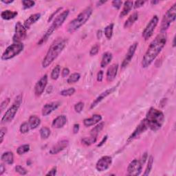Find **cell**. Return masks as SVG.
<instances>
[{
	"mask_svg": "<svg viewBox=\"0 0 176 176\" xmlns=\"http://www.w3.org/2000/svg\"><path fill=\"white\" fill-rule=\"evenodd\" d=\"M68 145H69V141L67 140H63L61 141H59L56 144V145H54L53 147L50 149L49 153L52 155H55L59 154V152L62 151L63 150L67 148Z\"/></svg>",
	"mask_w": 176,
	"mask_h": 176,
	"instance_id": "cell-17",
	"label": "cell"
},
{
	"mask_svg": "<svg viewBox=\"0 0 176 176\" xmlns=\"http://www.w3.org/2000/svg\"><path fill=\"white\" fill-rule=\"evenodd\" d=\"M101 35H102V32H101V30H99V31H98V33H97V37H98V39H99L101 37Z\"/></svg>",
	"mask_w": 176,
	"mask_h": 176,
	"instance_id": "cell-56",
	"label": "cell"
},
{
	"mask_svg": "<svg viewBox=\"0 0 176 176\" xmlns=\"http://www.w3.org/2000/svg\"><path fill=\"white\" fill-rule=\"evenodd\" d=\"M112 58L113 56L111 52H107L105 53H104L103 55H102L101 63H100V67L102 68H105L111 62V60H112Z\"/></svg>",
	"mask_w": 176,
	"mask_h": 176,
	"instance_id": "cell-26",
	"label": "cell"
},
{
	"mask_svg": "<svg viewBox=\"0 0 176 176\" xmlns=\"http://www.w3.org/2000/svg\"><path fill=\"white\" fill-rule=\"evenodd\" d=\"M22 4L24 9H29L35 6V1H30V0H23Z\"/></svg>",
	"mask_w": 176,
	"mask_h": 176,
	"instance_id": "cell-37",
	"label": "cell"
},
{
	"mask_svg": "<svg viewBox=\"0 0 176 176\" xmlns=\"http://www.w3.org/2000/svg\"><path fill=\"white\" fill-rule=\"evenodd\" d=\"M84 108V103L83 102H79L74 105V110L77 113H81Z\"/></svg>",
	"mask_w": 176,
	"mask_h": 176,
	"instance_id": "cell-42",
	"label": "cell"
},
{
	"mask_svg": "<svg viewBox=\"0 0 176 176\" xmlns=\"http://www.w3.org/2000/svg\"><path fill=\"white\" fill-rule=\"evenodd\" d=\"M75 89L74 88H70L68 89H66V90H64L61 91L60 92V94L63 97H70V96H72L75 93Z\"/></svg>",
	"mask_w": 176,
	"mask_h": 176,
	"instance_id": "cell-36",
	"label": "cell"
},
{
	"mask_svg": "<svg viewBox=\"0 0 176 176\" xmlns=\"http://www.w3.org/2000/svg\"><path fill=\"white\" fill-rule=\"evenodd\" d=\"M13 1H13V0H12V1H11V0H10V1H4V0H2V1H1L2 3H4V4H11V3H13Z\"/></svg>",
	"mask_w": 176,
	"mask_h": 176,
	"instance_id": "cell-55",
	"label": "cell"
},
{
	"mask_svg": "<svg viewBox=\"0 0 176 176\" xmlns=\"http://www.w3.org/2000/svg\"><path fill=\"white\" fill-rule=\"evenodd\" d=\"M176 17V2L166 11L163 19L162 20L160 26L161 33H166V31L170 27L171 24L175 22Z\"/></svg>",
	"mask_w": 176,
	"mask_h": 176,
	"instance_id": "cell-8",
	"label": "cell"
},
{
	"mask_svg": "<svg viewBox=\"0 0 176 176\" xmlns=\"http://www.w3.org/2000/svg\"><path fill=\"white\" fill-rule=\"evenodd\" d=\"M99 44H97H97L93 45L92 48H91L90 54L91 56H95L99 53Z\"/></svg>",
	"mask_w": 176,
	"mask_h": 176,
	"instance_id": "cell-41",
	"label": "cell"
},
{
	"mask_svg": "<svg viewBox=\"0 0 176 176\" xmlns=\"http://www.w3.org/2000/svg\"><path fill=\"white\" fill-rule=\"evenodd\" d=\"M166 40H167V35L166 33H160L156 36V37L150 43L143 57L142 61V67L147 68L154 62L155 58L165 46Z\"/></svg>",
	"mask_w": 176,
	"mask_h": 176,
	"instance_id": "cell-1",
	"label": "cell"
},
{
	"mask_svg": "<svg viewBox=\"0 0 176 176\" xmlns=\"http://www.w3.org/2000/svg\"><path fill=\"white\" fill-rule=\"evenodd\" d=\"M153 164H154V157H153L152 155H151V156L149 157V159H148L147 167H146L145 173H143L144 175H149V173L151 172V171L152 167H153Z\"/></svg>",
	"mask_w": 176,
	"mask_h": 176,
	"instance_id": "cell-33",
	"label": "cell"
},
{
	"mask_svg": "<svg viewBox=\"0 0 176 176\" xmlns=\"http://www.w3.org/2000/svg\"><path fill=\"white\" fill-rule=\"evenodd\" d=\"M40 18H41L40 13H36V14H33L30 15L28 19L24 22V27L26 29H29L30 28L32 25L37 22Z\"/></svg>",
	"mask_w": 176,
	"mask_h": 176,
	"instance_id": "cell-22",
	"label": "cell"
},
{
	"mask_svg": "<svg viewBox=\"0 0 176 176\" xmlns=\"http://www.w3.org/2000/svg\"><path fill=\"white\" fill-rule=\"evenodd\" d=\"M28 123L30 125V129H35L40 125L41 120H40V118L38 117V116L33 115V116H31L29 118Z\"/></svg>",
	"mask_w": 176,
	"mask_h": 176,
	"instance_id": "cell-27",
	"label": "cell"
},
{
	"mask_svg": "<svg viewBox=\"0 0 176 176\" xmlns=\"http://www.w3.org/2000/svg\"><path fill=\"white\" fill-rule=\"evenodd\" d=\"M107 136H104V138H102V140L100 141V143L99 144V145H98L97 146L98 147H101V146H102L104 145L105 143H106V141H107Z\"/></svg>",
	"mask_w": 176,
	"mask_h": 176,
	"instance_id": "cell-52",
	"label": "cell"
},
{
	"mask_svg": "<svg viewBox=\"0 0 176 176\" xmlns=\"http://www.w3.org/2000/svg\"><path fill=\"white\" fill-rule=\"evenodd\" d=\"M6 132H7V129L6 127H1L0 129V143H2L4 140V136H5Z\"/></svg>",
	"mask_w": 176,
	"mask_h": 176,
	"instance_id": "cell-43",
	"label": "cell"
},
{
	"mask_svg": "<svg viewBox=\"0 0 176 176\" xmlns=\"http://www.w3.org/2000/svg\"><path fill=\"white\" fill-rule=\"evenodd\" d=\"M69 13H70L69 10H65L63 11V12L61 13L59 16H57V17L55 18V19L54 20L52 24L50 26L48 30L46 31V33L44 34V35L43 36V37L41 39L39 42H38V45H42V43H45L48 39V38L51 36L52 34L56 30L59 28L61 26H62L64 22L65 21L66 19H67Z\"/></svg>",
	"mask_w": 176,
	"mask_h": 176,
	"instance_id": "cell-5",
	"label": "cell"
},
{
	"mask_svg": "<svg viewBox=\"0 0 176 176\" xmlns=\"http://www.w3.org/2000/svg\"><path fill=\"white\" fill-rule=\"evenodd\" d=\"M80 78H81V74L79 73H73L68 77L67 81L69 84L75 83L79 81Z\"/></svg>",
	"mask_w": 176,
	"mask_h": 176,
	"instance_id": "cell-34",
	"label": "cell"
},
{
	"mask_svg": "<svg viewBox=\"0 0 176 176\" xmlns=\"http://www.w3.org/2000/svg\"><path fill=\"white\" fill-rule=\"evenodd\" d=\"M159 19L157 15H154L152 17V19L150 20V22L148 23V24L146 26V28L143 32V37L145 39V40H148L151 36L153 35L154 32L156 28L157 24H158Z\"/></svg>",
	"mask_w": 176,
	"mask_h": 176,
	"instance_id": "cell-9",
	"label": "cell"
},
{
	"mask_svg": "<svg viewBox=\"0 0 176 176\" xmlns=\"http://www.w3.org/2000/svg\"><path fill=\"white\" fill-rule=\"evenodd\" d=\"M122 4H123L122 1H112V6L114 8L117 9V10H119L121 7V6H122Z\"/></svg>",
	"mask_w": 176,
	"mask_h": 176,
	"instance_id": "cell-45",
	"label": "cell"
},
{
	"mask_svg": "<svg viewBox=\"0 0 176 176\" xmlns=\"http://www.w3.org/2000/svg\"><path fill=\"white\" fill-rule=\"evenodd\" d=\"M118 64H113L111 65L110 67L108 68L107 72V81L109 82L113 81L117 75L118 73Z\"/></svg>",
	"mask_w": 176,
	"mask_h": 176,
	"instance_id": "cell-20",
	"label": "cell"
},
{
	"mask_svg": "<svg viewBox=\"0 0 176 176\" xmlns=\"http://www.w3.org/2000/svg\"><path fill=\"white\" fill-rule=\"evenodd\" d=\"M138 43L135 42L129 47V48L127 51V53L126 54V56H125L124 60H123L122 63V65H121V68H122L123 69V68H126L127 66L129 65V63L131 62L132 58L134 57L135 52H136V51L137 47H138Z\"/></svg>",
	"mask_w": 176,
	"mask_h": 176,
	"instance_id": "cell-15",
	"label": "cell"
},
{
	"mask_svg": "<svg viewBox=\"0 0 176 176\" xmlns=\"http://www.w3.org/2000/svg\"><path fill=\"white\" fill-rule=\"evenodd\" d=\"M9 102H10V99H6L4 100L3 102H1V105H0V108H1V111H3L4 109H5L6 107L8 106V105L9 104Z\"/></svg>",
	"mask_w": 176,
	"mask_h": 176,
	"instance_id": "cell-44",
	"label": "cell"
},
{
	"mask_svg": "<svg viewBox=\"0 0 176 176\" xmlns=\"http://www.w3.org/2000/svg\"><path fill=\"white\" fill-rule=\"evenodd\" d=\"M48 84V75L45 74L37 81L35 86V94L36 97H40L44 92Z\"/></svg>",
	"mask_w": 176,
	"mask_h": 176,
	"instance_id": "cell-14",
	"label": "cell"
},
{
	"mask_svg": "<svg viewBox=\"0 0 176 176\" xmlns=\"http://www.w3.org/2000/svg\"><path fill=\"white\" fill-rule=\"evenodd\" d=\"M61 106V102L59 101L50 102L44 105L42 108V115L43 116H47L51 114L52 111L56 110Z\"/></svg>",
	"mask_w": 176,
	"mask_h": 176,
	"instance_id": "cell-16",
	"label": "cell"
},
{
	"mask_svg": "<svg viewBox=\"0 0 176 176\" xmlns=\"http://www.w3.org/2000/svg\"><path fill=\"white\" fill-rule=\"evenodd\" d=\"M116 88H117V86H115V87H113V88H111L110 89H108V90H107L106 91H105L102 93L100 94L98 97L97 99H96L94 100L92 104H91V106H90V109H93L94 108V107L97 105L99 103L102 101V100L105 99L106 97H108L110 94H111L114 91L116 90Z\"/></svg>",
	"mask_w": 176,
	"mask_h": 176,
	"instance_id": "cell-18",
	"label": "cell"
},
{
	"mask_svg": "<svg viewBox=\"0 0 176 176\" xmlns=\"http://www.w3.org/2000/svg\"><path fill=\"white\" fill-rule=\"evenodd\" d=\"M93 10L91 7H88L80 14L71 21L67 26V31L69 33H73L79 30L82 26L85 24L90 19L92 14Z\"/></svg>",
	"mask_w": 176,
	"mask_h": 176,
	"instance_id": "cell-4",
	"label": "cell"
},
{
	"mask_svg": "<svg viewBox=\"0 0 176 176\" xmlns=\"http://www.w3.org/2000/svg\"><path fill=\"white\" fill-rule=\"evenodd\" d=\"M62 7H61V8H59L58 9H57V10H55V12H54L53 13H52V14L51 15V16H50V18H49V19H48V22H50V21H51V20L52 19V18L54 17V15H56V13H58L59 12V10H62Z\"/></svg>",
	"mask_w": 176,
	"mask_h": 176,
	"instance_id": "cell-50",
	"label": "cell"
},
{
	"mask_svg": "<svg viewBox=\"0 0 176 176\" xmlns=\"http://www.w3.org/2000/svg\"><path fill=\"white\" fill-rule=\"evenodd\" d=\"M24 48V45L22 42L20 43H14L6 49L5 51L1 55L2 61H8L9 59L14 58L15 56H17L23 51Z\"/></svg>",
	"mask_w": 176,
	"mask_h": 176,
	"instance_id": "cell-7",
	"label": "cell"
},
{
	"mask_svg": "<svg viewBox=\"0 0 176 176\" xmlns=\"http://www.w3.org/2000/svg\"><path fill=\"white\" fill-rule=\"evenodd\" d=\"M67 45V40L64 39H58L50 45L46 55L42 61V67L46 68L59 56Z\"/></svg>",
	"mask_w": 176,
	"mask_h": 176,
	"instance_id": "cell-2",
	"label": "cell"
},
{
	"mask_svg": "<svg viewBox=\"0 0 176 176\" xmlns=\"http://www.w3.org/2000/svg\"><path fill=\"white\" fill-rule=\"evenodd\" d=\"M40 136H41V138L43 140H45V139H47L49 138V136H50V134H51V131H50V129H49L48 127H42V129H40Z\"/></svg>",
	"mask_w": 176,
	"mask_h": 176,
	"instance_id": "cell-32",
	"label": "cell"
},
{
	"mask_svg": "<svg viewBox=\"0 0 176 176\" xmlns=\"http://www.w3.org/2000/svg\"><path fill=\"white\" fill-rule=\"evenodd\" d=\"M114 30V24H110L105 28V35L107 39H111L113 35Z\"/></svg>",
	"mask_w": 176,
	"mask_h": 176,
	"instance_id": "cell-30",
	"label": "cell"
},
{
	"mask_svg": "<svg viewBox=\"0 0 176 176\" xmlns=\"http://www.w3.org/2000/svg\"><path fill=\"white\" fill-rule=\"evenodd\" d=\"M67 121L68 118L65 115H60L52 121V127L55 129H61L67 123Z\"/></svg>",
	"mask_w": 176,
	"mask_h": 176,
	"instance_id": "cell-21",
	"label": "cell"
},
{
	"mask_svg": "<svg viewBox=\"0 0 176 176\" xmlns=\"http://www.w3.org/2000/svg\"><path fill=\"white\" fill-rule=\"evenodd\" d=\"M134 7V2L131 1H125L124 5H123V8L120 13V17H123L126 16L129 13L132 8Z\"/></svg>",
	"mask_w": 176,
	"mask_h": 176,
	"instance_id": "cell-25",
	"label": "cell"
},
{
	"mask_svg": "<svg viewBox=\"0 0 176 176\" xmlns=\"http://www.w3.org/2000/svg\"><path fill=\"white\" fill-rule=\"evenodd\" d=\"M104 125H105V123H102V122L99 123V124H98L97 126L94 127L93 129L91 130L90 136L97 138L98 135H99V134L100 133V132L101 131V130L103 129Z\"/></svg>",
	"mask_w": 176,
	"mask_h": 176,
	"instance_id": "cell-29",
	"label": "cell"
},
{
	"mask_svg": "<svg viewBox=\"0 0 176 176\" xmlns=\"http://www.w3.org/2000/svg\"><path fill=\"white\" fill-rule=\"evenodd\" d=\"M138 19V13L137 12L134 13L133 14L131 15L129 18L126 20V22L124 24L125 28H129L131 26H133L134 24Z\"/></svg>",
	"mask_w": 176,
	"mask_h": 176,
	"instance_id": "cell-23",
	"label": "cell"
},
{
	"mask_svg": "<svg viewBox=\"0 0 176 176\" xmlns=\"http://www.w3.org/2000/svg\"><path fill=\"white\" fill-rule=\"evenodd\" d=\"M30 129H31L28 122L22 123L21 126H20V131H21L22 134H27L30 131Z\"/></svg>",
	"mask_w": 176,
	"mask_h": 176,
	"instance_id": "cell-39",
	"label": "cell"
},
{
	"mask_svg": "<svg viewBox=\"0 0 176 176\" xmlns=\"http://www.w3.org/2000/svg\"><path fill=\"white\" fill-rule=\"evenodd\" d=\"M175 37L173 38V47H175Z\"/></svg>",
	"mask_w": 176,
	"mask_h": 176,
	"instance_id": "cell-59",
	"label": "cell"
},
{
	"mask_svg": "<svg viewBox=\"0 0 176 176\" xmlns=\"http://www.w3.org/2000/svg\"><path fill=\"white\" fill-rule=\"evenodd\" d=\"M15 171L22 175H25L28 173V171H27L26 169L20 165H17L15 166Z\"/></svg>",
	"mask_w": 176,
	"mask_h": 176,
	"instance_id": "cell-40",
	"label": "cell"
},
{
	"mask_svg": "<svg viewBox=\"0 0 176 176\" xmlns=\"http://www.w3.org/2000/svg\"><path fill=\"white\" fill-rule=\"evenodd\" d=\"M5 171H6V167L4 166V164H0V175H3V173L5 172Z\"/></svg>",
	"mask_w": 176,
	"mask_h": 176,
	"instance_id": "cell-53",
	"label": "cell"
},
{
	"mask_svg": "<svg viewBox=\"0 0 176 176\" xmlns=\"http://www.w3.org/2000/svg\"><path fill=\"white\" fill-rule=\"evenodd\" d=\"M18 13L17 11H12L10 10H6L3 11L1 13V17L4 20H10L14 19L17 17Z\"/></svg>",
	"mask_w": 176,
	"mask_h": 176,
	"instance_id": "cell-28",
	"label": "cell"
},
{
	"mask_svg": "<svg viewBox=\"0 0 176 176\" xmlns=\"http://www.w3.org/2000/svg\"><path fill=\"white\" fill-rule=\"evenodd\" d=\"M145 1H135V3L134 4V8H140L144 5V4H145Z\"/></svg>",
	"mask_w": 176,
	"mask_h": 176,
	"instance_id": "cell-46",
	"label": "cell"
},
{
	"mask_svg": "<svg viewBox=\"0 0 176 176\" xmlns=\"http://www.w3.org/2000/svg\"><path fill=\"white\" fill-rule=\"evenodd\" d=\"M105 2H106V1H99L97 2V5L100 6V5H101V4L105 3Z\"/></svg>",
	"mask_w": 176,
	"mask_h": 176,
	"instance_id": "cell-57",
	"label": "cell"
},
{
	"mask_svg": "<svg viewBox=\"0 0 176 176\" xmlns=\"http://www.w3.org/2000/svg\"><path fill=\"white\" fill-rule=\"evenodd\" d=\"M26 28H25L24 24L20 22H18L15 25V35L13 36V42L14 43H20L22 40L26 38Z\"/></svg>",
	"mask_w": 176,
	"mask_h": 176,
	"instance_id": "cell-10",
	"label": "cell"
},
{
	"mask_svg": "<svg viewBox=\"0 0 176 176\" xmlns=\"http://www.w3.org/2000/svg\"><path fill=\"white\" fill-rule=\"evenodd\" d=\"M1 160L7 164H13L14 162V155L11 151L5 152L1 155Z\"/></svg>",
	"mask_w": 176,
	"mask_h": 176,
	"instance_id": "cell-24",
	"label": "cell"
},
{
	"mask_svg": "<svg viewBox=\"0 0 176 176\" xmlns=\"http://www.w3.org/2000/svg\"><path fill=\"white\" fill-rule=\"evenodd\" d=\"M148 129H149V125H148L147 120H146V118H145V119H143L141 121L140 124L137 126V127L136 128V129L134 130L133 133H132L131 134V136L129 137V138H128L127 140V143H130V142L133 141L134 140H135V139L138 138L142 134H143L144 132L147 131Z\"/></svg>",
	"mask_w": 176,
	"mask_h": 176,
	"instance_id": "cell-11",
	"label": "cell"
},
{
	"mask_svg": "<svg viewBox=\"0 0 176 176\" xmlns=\"http://www.w3.org/2000/svg\"><path fill=\"white\" fill-rule=\"evenodd\" d=\"M60 73H61V67L59 65H57L53 68V70H52L51 75H50L51 79L53 80H57L59 79V76H60Z\"/></svg>",
	"mask_w": 176,
	"mask_h": 176,
	"instance_id": "cell-31",
	"label": "cell"
},
{
	"mask_svg": "<svg viewBox=\"0 0 176 176\" xmlns=\"http://www.w3.org/2000/svg\"><path fill=\"white\" fill-rule=\"evenodd\" d=\"M23 101V95L22 94H20L15 98V99L13 102V103L11 107L9 108L7 111H6V113L4 114L3 117L1 118V123H8L12 121L14 118L15 117L16 114L17 113L18 110H19L20 106L22 103Z\"/></svg>",
	"mask_w": 176,
	"mask_h": 176,
	"instance_id": "cell-6",
	"label": "cell"
},
{
	"mask_svg": "<svg viewBox=\"0 0 176 176\" xmlns=\"http://www.w3.org/2000/svg\"><path fill=\"white\" fill-rule=\"evenodd\" d=\"M112 163V158L111 157L106 155V156L102 157L98 160L96 168L99 171H105L110 167L111 164Z\"/></svg>",
	"mask_w": 176,
	"mask_h": 176,
	"instance_id": "cell-13",
	"label": "cell"
},
{
	"mask_svg": "<svg viewBox=\"0 0 176 176\" xmlns=\"http://www.w3.org/2000/svg\"><path fill=\"white\" fill-rule=\"evenodd\" d=\"M145 118L147 120L149 128L154 131L160 129L164 122V115L162 111L153 107L149 110Z\"/></svg>",
	"mask_w": 176,
	"mask_h": 176,
	"instance_id": "cell-3",
	"label": "cell"
},
{
	"mask_svg": "<svg viewBox=\"0 0 176 176\" xmlns=\"http://www.w3.org/2000/svg\"><path fill=\"white\" fill-rule=\"evenodd\" d=\"M147 160V153H145V154H143V157H142V160H141V162L143 163V164H144L145 163V161Z\"/></svg>",
	"mask_w": 176,
	"mask_h": 176,
	"instance_id": "cell-54",
	"label": "cell"
},
{
	"mask_svg": "<svg viewBox=\"0 0 176 176\" xmlns=\"http://www.w3.org/2000/svg\"><path fill=\"white\" fill-rule=\"evenodd\" d=\"M69 74H70V70L68 69V68H63L62 72H61V76H62V77L63 78L67 77Z\"/></svg>",
	"mask_w": 176,
	"mask_h": 176,
	"instance_id": "cell-48",
	"label": "cell"
},
{
	"mask_svg": "<svg viewBox=\"0 0 176 176\" xmlns=\"http://www.w3.org/2000/svg\"><path fill=\"white\" fill-rule=\"evenodd\" d=\"M103 74L104 72L102 70H100L97 74V81L98 82H102V79H103Z\"/></svg>",
	"mask_w": 176,
	"mask_h": 176,
	"instance_id": "cell-47",
	"label": "cell"
},
{
	"mask_svg": "<svg viewBox=\"0 0 176 176\" xmlns=\"http://www.w3.org/2000/svg\"><path fill=\"white\" fill-rule=\"evenodd\" d=\"M151 3L152 4H157V3H159V1H151Z\"/></svg>",
	"mask_w": 176,
	"mask_h": 176,
	"instance_id": "cell-58",
	"label": "cell"
},
{
	"mask_svg": "<svg viewBox=\"0 0 176 176\" xmlns=\"http://www.w3.org/2000/svg\"><path fill=\"white\" fill-rule=\"evenodd\" d=\"M143 163L140 160L134 159L130 162L127 167V172L129 175H139L142 172L143 169Z\"/></svg>",
	"mask_w": 176,
	"mask_h": 176,
	"instance_id": "cell-12",
	"label": "cell"
},
{
	"mask_svg": "<svg viewBox=\"0 0 176 176\" xmlns=\"http://www.w3.org/2000/svg\"><path fill=\"white\" fill-rule=\"evenodd\" d=\"M79 131V124H74L73 126V133L74 134H77Z\"/></svg>",
	"mask_w": 176,
	"mask_h": 176,
	"instance_id": "cell-51",
	"label": "cell"
},
{
	"mask_svg": "<svg viewBox=\"0 0 176 176\" xmlns=\"http://www.w3.org/2000/svg\"><path fill=\"white\" fill-rule=\"evenodd\" d=\"M30 149V147L29 145H23L19 146V147L17 148V154L19 155H24L26 154V153L29 151Z\"/></svg>",
	"mask_w": 176,
	"mask_h": 176,
	"instance_id": "cell-35",
	"label": "cell"
},
{
	"mask_svg": "<svg viewBox=\"0 0 176 176\" xmlns=\"http://www.w3.org/2000/svg\"><path fill=\"white\" fill-rule=\"evenodd\" d=\"M97 138H94V137L90 136L88 137V138H84L82 139V142H83L85 145L90 146L91 145H92V144L95 143L96 142H97Z\"/></svg>",
	"mask_w": 176,
	"mask_h": 176,
	"instance_id": "cell-38",
	"label": "cell"
},
{
	"mask_svg": "<svg viewBox=\"0 0 176 176\" xmlns=\"http://www.w3.org/2000/svg\"><path fill=\"white\" fill-rule=\"evenodd\" d=\"M102 120V116L100 114H94L91 118H85L83 120V125L85 127H91L99 123Z\"/></svg>",
	"mask_w": 176,
	"mask_h": 176,
	"instance_id": "cell-19",
	"label": "cell"
},
{
	"mask_svg": "<svg viewBox=\"0 0 176 176\" xmlns=\"http://www.w3.org/2000/svg\"><path fill=\"white\" fill-rule=\"evenodd\" d=\"M56 174V166H54L51 170H50L48 173H47L46 175H52V176H54Z\"/></svg>",
	"mask_w": 176,
	"mask_h": 176,
	"instance_id": "cell-49",
	"label": "cell"
}]
</instances>
